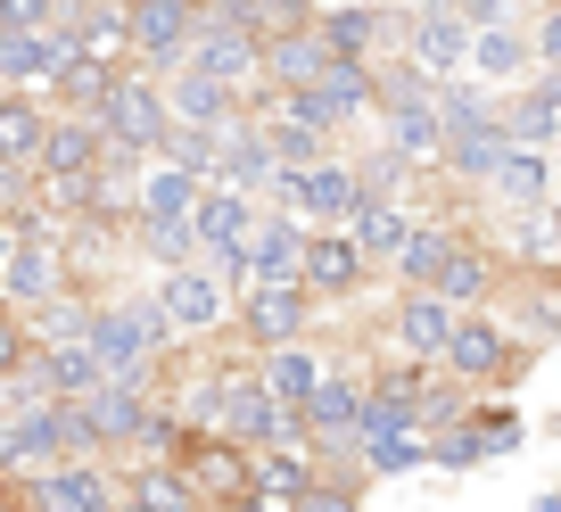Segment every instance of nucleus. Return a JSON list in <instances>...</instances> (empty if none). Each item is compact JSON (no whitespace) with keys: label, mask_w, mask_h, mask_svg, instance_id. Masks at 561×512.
I'll return each mask as SVG.
<instances>
[{"label":"nucleus","mask_w":561,"mask_h":512,"mask_svg":"<svg viewBox=\"0 0 561 512\" xmlns=\"http://www.w3.org/2000/svg\"><path fill=\"white\" fill-rule=\"evenodd\" d=\"M165 322H215V273H174L165 282Z\"/></svg>","instance_id":"2"},{"label":"nucleus","mask_w":561,"mask_h":512,"mask_svg":"<svg viewBox=\"0 0 561 512\" xmlns=\"http://www.w3.org/2000/svg\"><path fill=\"white\" fill-rule=\"evenodd\" d=\"M289 512H355V496L322 479V488H314V496H298V504H289Z\"/></svg>","instance_id":"3"},{"label":"nucleus","mask_w":561,"mask_h":512,"mask_svg":"<svg viewBox=\"0 0 561 512\" xmlns=\"http://www.w3.org/2000/svg\"><path fill=\"white\" fill-rule=\"evenodd\" d=\"M298 322H306V298H298V289H256V298H248V331H256V339H289V331H298Z\"/></svg>","instance_id":"1"},{"label":"nucleus","mask_w":561,"mask_h":512,"mask_svg":"<svg viewBox=\"0 0 561 512\" xmlns=\"http://www.w3.org/2000/svg\"><path fill=\"white\" fill-rule=\"evenodd\" d=\"M545 512H561V504H545Z\"/></svg>","instance_id":"4"}]
</instances>
